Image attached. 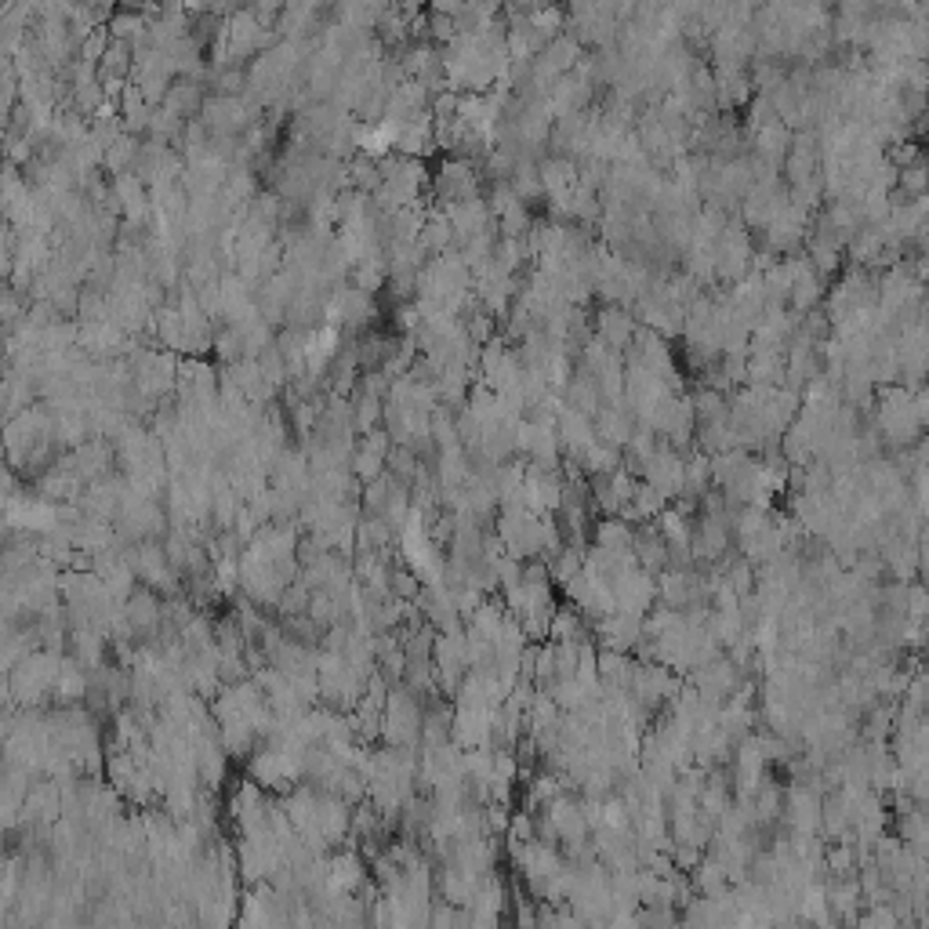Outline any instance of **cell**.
<instances>
[{
	"label": "cell",
	"mask_w": 929,
	"mask_h": 929,
	"mask_svg": "<svg viewBox=\"0 0 929 929\" xmlns=\"http://www.w3.org/2000/svg\"><path fill=\"white\" fill-rule=\"evenodd\" d=\"M636 469L643 472V483L661 490L668 501L683 494V454H679L668 440H657V447L639 461Z\"/></svg>",
	"instance_id": "obj_1"
},
{
	"label": "cell",
	"mask_w": 929,
	"mask_h": 929,
	"mask_svg": "<svg viewBox=\"0 0 929 929\" xmlns=\"http://www.w3.org/2000/svg\"><path fill=\"white\" fill-rule=\"evenodd\" d=\"M519 498L538 516H556L559 501H563V469L523 465V490H519Z\"/></svg>",
	"instance_id": "obj_2"
},
{
	"label": "cell",
	"mask_w": 929,
	"mask_h": 929,
	"mask_svg": "<svg viewBox=\"0 0 929 929\" xmlns=\"http://www.w3.org/2000/svg\"><path fill=\"white\" fill-rule=\"evenodd\" d=\"M610 588H614V610H625V614H646L657 599V577L643 567L625 570Z\"/></svg>",
	"instance_id": "obj_3"
},
{
	"label": "cell",
	"mask_w": 929,
	"mask_h": 929,
	"mask_svg": "<svg viewBox=\"0 0 929 929\" xmlns=\"http://www.w3.org/2000/svg\"><path fill=\"white\" fill-rule=\"evenodd\" d=\"M596 639L603 650H621L632 654V646L643 639V614H625V610H610L607 617L596 621Z\"/></svg>",
	"instance_id": "obj_4"
},
{
	"label": "cell",
	"mask_w": 929,
	"mask_h": 929,
	"mask_svg": "<svg viewBox=\"0 0 929 929\" xmlns=\"http://www.w3.org/2000/svg\"><path fill=\"white\" fill-rule=\"evenodd\" d=\"M567 592H570V599H574L577 607H581V614L592 617V621H599V617H607L610 610H614V588H610L607 581L588 577L585 570L570 581Z\"/></svg>",
	"instance_id": "obj_5"
},
{
	"label": "cell",
	"mask_w": 929,
	"mask_h": 929,
	"mask_svg": "<svg viewBox=\"0 0 929 929\" xmlns=\"http://www.w3.org/2000/svg\"><path fill=\"white\" fill-rule=\"evenodd\" d=\"M632 556H636L639 567L650 570V574L665 570L668 567V545H665V538H661V530L657 527L632 530Z\"/></svg>",
	"instance_id": "obj_6"
},
{
	"label": "cell",
	"mask_w": 929,
	"mask_h": 929,
	"mask_svg": "<svg viewBox=\"0 0 929 929\" xmlns=\"http://www.w3.org/2000/svg\"><path fill=\"white\" fill-rule=\"evenodd\" d=\"M632 334H636V320L625 313V309H603V313L596 316V338L603 345H610V349H625L628 342H632Z\"/></svg>",
	"instance_id": "obj_7"
},
{
	"label": "cell",
	"mask_w": 929,
	"mask_h": 929,
	"mask_svg": "<svg viewBox=\"0 0 929 929\" xmlns=\"http://www.w3.org/2000/svg\"><path fill=\"white\" fill-rule=\"evenodd\" d=\"M665 505H668V498L661 494V490H654L650 483H639L636 480L632 498H628V505L617 512V516H621V519H639V523H643V519H654L657 512L665 509Z\"/></svg>",
	"instance_id": "obj_8"
},
{
	"label": "cell",
	"mask_w": 929,
	"mask_h": 929,
	"mask_svg": "<svg viewBox=\"0 0 929 929\" xmlns=\"http://www.w3.org/2000/svg\"><path fill=\"white\" fill-rule=\"evenodd\" d=\"M392 741L400 744H411L414 737H418L421 730V715H418V705H414L407 694H396V701H392Z\"/></svg>",
	"instance_id": "obj_9"
},
{
	"label": "cell",
	"mask_w": 929,
	"mask_h": 929,
	"mask_svg": "<svg viewBox=\"0 0 929 929\" xmlns=\"http://www.w3.org/2000/svg\"><path fill=\"white\" fill-rule=\"evenodd\" d=\"M592 538H596V548H607V552H632V527L621 516H607L603 523H596Z\"/></svg>",
	"instance_id": "obj_10"
},
{
	"label": "cell",
	"mask_w": 929,
	"mask_h": 929,
	"mask_svg": "<svg viewBox=\"0 0 929 929\" xmlns=\"http://www.w3.org/2000/svg\"><path fill=\"white\" fill-rule=\"evenodd\" d=\"M559 792H567V781H563L559 773H552V770L538 773V777H530V784H527V806L538 813L541 806H548Z\"/></svg>",
	"instance_id": "obj_11"
},
{
	"label": "cell",
	"mask_w": 929,
	"mask_h": 929,
	"mask_svg": "<svg viewBox=\"0 0 929 929\" xmlns=\"http://www.w3.org/2000/svg\"><path fill=\"white\" fill-rule=\"evenodd\" d=\"M857 922H861V926H868V929H897L900 926L893 904H868V911H864V915H857Z\"/></svg>",
	"instance_id": "obj_12"
}]
</instances>
